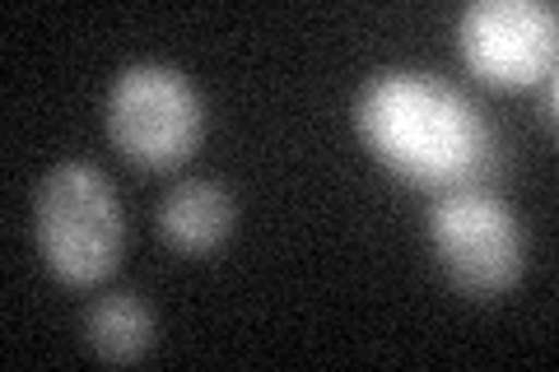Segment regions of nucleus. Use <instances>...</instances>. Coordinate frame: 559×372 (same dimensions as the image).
<instances>
[{"instance_id": "obj_1", "label": "nucleus", "mask_w": 559, "mask_h": 372, "mask_svg": "<svg viewBox=\"0 0 559 372\" xmlns=\"http://www.w3.org/2000/svg\"><path fill=\"white\" fill-rule=\"evenodd\" d=\"M355 121L378 164L415 187H476L499 164L480 108L429 70H378L359 88Z\"/></svg>"}, {"instance_id": "obj_2", "label": "nucleus", "mask_w": 559, "mask_h": 372, "mask_svg": "<svg viewBox=\"0 0 559 372\" xmlns=\"http://www.w3.org/2000/svg\"><path fill=\"white\" fill-rule=\"evenodd\" d=\"M33 224H38L47 271L75 289L108 279L127 252V215H121L117 191L108 172L84 158H66L43 177Z\"/></svg>"}, {"instance_id": "obj_3", "label": "nucleus", "mask_w": 559, "mask_h": 372, "mask_svg": "<svg viewBox=\"0 0 559 372\" xmlns=\"http://www.w3.org/2000/svg\"><path fill=\"white\" fill-rule=\"evenodd\" d=\"M108 135L140 168H178L205 135V103L182 70L135 61L108 88Z\"/></svg>"}, {"instance_id": "obj_4", "label": "nucleus", "mask_w": 559, "mask_h": 372, "mask_svg": "<svg viewBox=\"0 0 559 372\" xmlns=\"http://www.w3.org/2000/svg\"><path fill=\"white\" fill-rule=\"evenodd\" d=\"M429 242L448 279L471 298L509 293L527 256L518 215L480 187H457L433 201Z\"/></svg>"}, {"instance_id": "obj_5", "label": "nucleus", "mask_w": 559, "mask_h": 372, "mask_svg": "<svg viewBox=\"0 0 559 372\" xmlns=\"http://www.w3.org/2000/svg\"><path fill=\"white\" fill-rule=\"evenodd\" d=\"M457 47L485 84H546L559 57V10L546 0H476L457 20Z\"/></svg>"}, {"instance_id": "obj_6", "label": "nucleus", "mask_w": 559, "mask_h": 372, "mask_svg": "<svg viewBox=\"0 0 559 372\" xmlns=\"http://www.w3.org/2000/svg\"><path fill=\"white\" fill-rule=\"evenodd\" d=\"M234 228V196L210 177H191L178 182L159 205V233L168 247L187 256H205L229 238Z\"/></svg>"}, {"instance_id": "obj_7", "label": "nucleus", "mask_w": 559, "mask_h": 372, "mask_svg": "<svg viewBox=\"0 0 559 372\" xmlns=\"http://www.w3.org/2000/svg\"><path fill=\"white\" fill-rule=\"evenodd\" d=\"M84 331H90V345H94L98 359L135 363V359H145L150 345H154V312L145 308L140 293L117 289V293H103L90 308Z\"/></svg>"}]
</instances>
